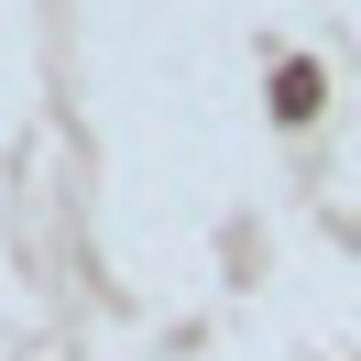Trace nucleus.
I'll list each match as a JSON object with an SVG mask.
<instances>
[{"instance_id":"f257e3e1","label":"nucleus","mask_w":361,"mask_h":361,"mask_svg":"<svg viewBox=\"0 0 361 361\" xmlns=\"http://www.w3.org/2000/svg\"><path fill=\"white\" fill-rule=\"evenodd\" d=\"M274 110L307 121V110H317V77H307V66H285V77H274Z\"/></svg>"}]
</instances>
